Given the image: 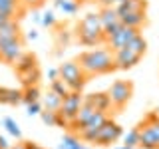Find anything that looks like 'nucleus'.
<instances>
[{"label":"nucleus","mask_w":159,"mask_h":149,"mask_svg":"<svg viewBox=\"0 0 159 149\" xmlns=\"http://www.w3.org/2000/svg\"><path fill=\"white\" fill-rule=\"evenodd\" d=\"M76 62L80 64V68L84 70L88 78L92 76H106V74L116 72V58L113 52L107 46L103 48H93V50H86L76 58Z\"/></svg>","instance_id":"f257e3e1"},{"label":"nucleus","mask_w":159,"mask_h":149,"mask_svg":"<svg viewBox=\"0 0 159 149\" xmlns=\"http://www.w3.org/2000/svg\"><path fill=\"white\" fill-rule=\"evenodd\" d=\"M76 38H78L80 44H84V46H99V44H106L102 20H99L98 12H88L86 16L78 22Z\"/></svg>","instance_id":"f03ea898"},{"label":"nucleus","mask_w":159,"mask_h":149,"mask_svg":"<svg viewBox=\"0 0 159 149\" xmlns=\"http://www.w3.org/2000/svg\"><path fill=\"white\" fill-rule=\"evenodd\" d=\"M139 129V147L141 149H159V115L155 111L137 125Z\"/></svg>","instance_id":"7ed1b4c3"},{"label":"nucleus","mask_w":159,"mask_h":149,"mask_svg":"<svg viewBox=\"0 0 159 149\" xmlns=\"http://www.w3.org/2000/svg\"><path fill=\"white\" fill-rule=\"evenodd\" d=\"M58 74H60V79H64L72 92H82L84 86H86V82H88V76L84 74V70L80 68V64L76 60H70V62L60 64Z\"/></svg>","instance_id":"20e7f679"},{"label":"nucleus","mask_w":159,"mask_h":149,"mask_svg":"<svg viewBox=\"0 0 159 149\" xmlns=\"http://www.w3.org/2000/svg\"><path fill=\"white\" fill-rule=\"evenodd\" d=\"M113 109H123L133 96V84L129 79H116L107 89Z\"/></svg>","instance_id":"39448f33"},{"label":"nucleus","mask_w":159,"mask_h":149,"mask_svg":"<svg viewBox=\"0 0 159 149\" xmlns=\"http://www.w3.org/2000/svg\"><path fill=\"white\" fill-rule=\"evenodd\" d=\"M82 103H84V96H82V92H72L70 96H66V97L62 99V106H60L58 113H60V115H62L64 119H66L68 123H72L74 119H76L78 111H80V107H82Z\"/></svg>","instance_id":"423d86ee"},{"label":"nucleus","mask_w":159,"mask_h":149,"mask_svg":"<svg viewBox=\"0 0 159 149\" xmlns=\"http://www.w3.org/2000/svg\"><path fill=\"white\" fill-rule=\"evenodd\" d=\"M123 135V129L121 125H117L116 121H111V119H107L106 123L102 125V129H99L98 137H96V143L93 145H99V147H109L113 145V143L117 141L119 137Z\"/></svg>","instance_id":"0eeeda50"},{"label":"nucleus","mask_w":159,"mask_h":149,"mask_svg":"<svg viewBox=\"0 0 159 149\" xmlns=\"http://www.w3.org/2000/svg\"><path fill=\"white\" fill-rule=\"evenodd\" d=\"M135 34H139V30L129 28V26H123V24H121V28H117L116 32H113L111 36L106 40V46L111 50V52H117V50L125 48L127 44L131 42V38L135 36Z\"/></svg>","instance_id":"6e6552de"},{"label":"nucleus","mask_w":159,"mask_h":149,"mask_svg":"<svg viewBox=\"0 0 159 149\" xmlns=\"http://www.w3.org/2000/svg\"><path fill=\"white\" fill-rule=\"evenodd\" d=\"M24 54V38L18 40H10V42H2L0 44V62L14 66V62Z\"/></svg>","instance_id":"1a4fd4ad"},{"label":"nucleus","mask_w":159,"mask_h":149,"mask_svg":"<svg viewBox=\"0 0 159 149\" xmlns=\"http://www.w3.org/2000/svg\"><path fill=\"white\" fill-rule=\"evenodd\" d=\"M98 14H99V20H102V28H103V36H106V40L111 36L117 28H121V20H119L116 8L102 6V10H99Z\"/></svg>","instance_id":"9d476101"},{"label":"nucleus","mask_w":159,"mask_h":149,"mask_svg":"<svg viewBox=\"0 0 159 149\" xmlns=\"http://www.w3.org/2000/svg\"><path fill=\"white\" fill-rule=\"evenodd\" d=\"M117 16H119L123 26L135 28V30H139L143 24L147 22L145 10H117Z\"/></svg>","instance_id":"9b49d317"},{"label":"nucleus","mask_w":159,"mask_h":149,"mask_svg":"<svg viewBox=\"0 0 159 149\" xmlns=\"http://www.w3.org/2000/svg\"><path fill=\"white\" fill-rule=\"evenodd\" d=\"M84 103L92 106L96 111H106V113L113 107L107 92H93V93H88V96H84Z\"/></svg>","instance_id":"f8f14e48"},{"label":"nucleus","mask_w":159,"mask_h":149,"mask_svg":"<svg viewBox=\"0 0 159 149\" xmlns=\"http://www.w3.org/2000/svg\"><path fill=\"white\" fill-rule=\"evenodd\" d=\"M113 58H116V68L117 70H129L133 66H137L141 56L135 52H131L129 48H121L117 52H113Z\"/></svg>","instance_id":"ddd939ff"},{"label":"nucleus","mask_w":159,"mask_h":149,"mask_svg":"<svg viewBox=\"0 0 159 149\" xmlns=\"http://www.w3.org/2000/svg\"><path fill=\"white\" fill-rule=\"evenodd\" d=\"M93 113H96V109H93L92 106H88V103H82V107H80V111H78L76 119L70 123V129H72L74 133H78L82 127H86V125H88V121L93 117Z\"/></svg>","instance_id":"4468645a"},{"label":"nucleus","mask_w":159,"mask_h":149,"mask_svg":"<svg viewBox=\"0 0 159 149\" xmlns=\"http://www.w3.org/2000/svg\"><path fill=\"white\" fill-rule=\"evenodd\" d=\"M0 103L2 106H12V107L20 106L22 103V89L0 86Z\"/></svg>","instance_id":"2eb2a0df"},{"label":"nucleus","mask_w":159,"mask_h":149,"mask_svg":"<svg viewBox=\"0 0 159 149\" xmlns=\"http://www.w3.org/2000/svg\"><path fill=\"white\" fill-rule=\"evenodd\" d=\"M18 38H22L18 18H14V20H10L8 24L0 26V44H2V42H10V40H18Z\"/></svg>","instance_id":"dca6fc26"},{"label":"nucleus","mask_w":159,"mask_h":149,"mask_svg":"<svg viewBox=\"0 0 159 149\" xmlns=\"http://www.w3.org/2000/svg\"><path fill=\"white\" fill-rule=\"evenodd\" d=\"M34 68H38V60H36L34 54H30V52H24L22 56L14 62V70H16L18 76H20V74L30 72V70H34Z\"/></svg>","instance_id":"f3484780"},{"label":"nucleus","mask_w":159,"mask_h":149,"mask_svg":"<svg viewBox=\"0 0 159 149\" xmlns=\"http://www.w3.org/2000/svg\"><path fill=\"white\" fill-rule=\"evenodd\" d=\"M0 12H6V14H12L14 18H20L26 8L22 6L20 0H0Z\"/></svg>","instance_id":"a211bd4d"},{"label":"nucleus","mask_w":159,"mask_h":149,"mask_svg":"<svg viewBox=\"0 0 159 149\" xmlns=\"http://www.w3.org/2000/svg\"><path fill=\"white\" fill-rule=\"evenodd\" d=\"M58 149H89V147L74 133V135H64L62 141H60V145H58Z\"/></svg>","instance_id":"6ab92c4d"},{"label":"nucleus","mask_w":159,"mask_h":149,"mask_svg":"<svg viewBox=\"0 0 159 149\" xmlns=\"http://www.w3.org/2000/svg\"><path fill=\"white\" fill-rule=\"evenodd\" d=\"M18 78H20V82H22L24 88L26 86H38L40 78H42V72H40V68H34V70H30L26 74H20Z\"/></svg>","instance_id":"aec40b11"},{"label":"nucleus","mask_w":159,"mask_h":149,"mask_svg":"<svg viewBox=\"0 0 159 149\" xmlns=\"http://www.w3.org/2000/svg\"><path fill=\"white\" fill-rule=\"evenodd\" d=\"M56 2V8L62 10L64 14H68V16H74V14L80 10V2L78 0H54Z\"/></svg>","instance_id":"412c9836"},{"label":"nucleus","mask_w":159,"mask_h":149,"mask_svg":"<svg viewBox=\"0 0 159 149\" xmlns=\"http://www.w3.org/2000/svg\"><path fill=\"white\" fill-rule=\"evenodd\" d=\"M125 48H129L131 52H135V54H139V56L143 58V54H145V50H147V42H145V38H143L141 34H135Z\"/></svg>","instance_id":"4be33fe9"},{"label":"nucleus","mask_w":159,"mask_h":149,"mask_svg":"<svg viewBox=\"0 0 159 149\" xmlns=\"http://www.w3.org/2000/svg\"><path fill=\"white\" fill-rule=\"evenodd\" d=\"M62 99L64 97H60L54 89H48V93L44 96V103H42V106L46 109H54V111H58L60 106H62Z\"/></svg>","instance_id":"5701e85b"},{"label":"nucleus","mask_w":159,"mask_h":149,"mask_svg":"<svg viewBox=\"0 0 159 149\" xmlns=\"http://www.w3.org/2000/svg\"><path fill=\"white\" fill-rule=\"evenodd\" d=\"M42 93H40V88L38 86H26L22 89V103H32V102H40Z\"/></svg>","instance_id":"b1692460"},{"label":"nucleus","mask_w":159,"mask_h":149,"mask_svg":"<svg viewBox=\"0 0 159 149\" xmlns=\"http://www.w3.org/2000/svg\"><path fill=\"white\" fill-rule=\"evenodd\" d=\"M2 125L6 127V131H8L12 137L22 139V129H20V125H18L16 121H14L12 117H4V119H2Z\"/></svg>","instance_id":"393cba45"},{"label":"nucleus","mask_w":159,"mask_h":149,"mask_svg":"<svg viewBox=\"0 0 159 149\" xmlns=\"http://www.w3.org/2000/svg\"><path fill=\"white\" fill-rule=\"evenodd\" d=\"M50 89H54V92L58 93L60 97H66V96H70L72 93V89L68 88V84L64 82V79H54V82H50Z\"/></svg>","instance_id":"a878e982"},{"label":"nucleus","mask_w":159,"mask_h":149,"mask_svg":"<svg viewBox=\"0 0 159 149\" xmlns=\"http://www.w3.org/2000/svg\"><path fill=\"white\" fill-rule=\"evenodd\" d=\"M123 145H127V147H139V129L137 127L129 129L125 135H123Z\"/></svg>","instance_id":"bb28decb"},{"label":"nucleus","mask_w":159,"mask_h":149,"mask_svg":"<svg viewBox=\"0 0 159 149\" xmlns=\"http://www.w3.org/2000/svg\"><path fill=\"white\" fill-rule=\"evenodd\" d=\"M42 26H46V28L58 26V18H56V14H54L52 10H46V12L42 14Z\"/></svg>","instance_id":"cd10ccee"},{"label":"nucleus","mask_w":159,"mask_h":149,"mask_svg":"<svg viewBox=\"0 0 159 149\" xmlns=\"http://www.w3.org/2000/svg\"><path fill=\"white\" fill-rule=\"evenodd\" d=\"M42 109H44L42 102H32V103H28V106H26V113H28L30 117H32V115H40Z\"/></svg>","instance_id":"c85d7f7f"},{"label":"nucleus","mask_w":159,"mask_h":149,"mask_svg":"<svg viewBox=\"0 0 159 149\" xmlns=\"http://www.w3.org/2000/svg\"><path fill=\"white\" fill-rule=\"evenodd\" d=\"M20 2H22V6L24 8H32V10H36V8H40V6H42V4L44 2H46V0H20Z\"/></svg>","instance_id":"c756f323"},{"label":"nucleus","mask_w":159,"mask_h":149,"mask_svg":"<svg viewBox=\"0 0 159 149\" xmlns=\"http://www.w3.org/2000/svg\"><path fill=\"white\" fill-rule=\"evenodd\" d=\"M125 2H127V0H103L99 6H109V8H116L117 10V8H121Z\"/></svg>","instance_id":"7c9ffc66"},{"label":"nucleus","mask_w":159,"mask_h":149,"mask_svg":"<svg viewBox=\"0 0 159 149\" xmlns=\"http://www.w3.org/2000/svg\"><path fill=\"white\" fill-rule=\"evenodd\" d=\"M10 20H14L12 14H6V12H0V26H4V24H8Z\"/></svg>","instance_id":"2f4dec72"},{"label":"nucleus","mask_w":159,"mask_h":149,"mask_svg":"<svg viewBox=\"0 0 159 149\" xmlns=\"http://www.w3.org/2000/svg\"><path fill=\"white\" fill-rule=\"evenodd\" d=\"M22 149H44V147L34 141H22Z\"/></svg>","instance_id":"473e14b6"},{"label":"nucleus","mask_w":159,"mask_h":149,"mask_svg":"<svg viewBox=\"0 0 159 149\" xmlns=\"http://www.w3.org/2000/svg\"><path fill=\"white\" fill-rule=\"evenodd\" d=\"M48 76H50V82H54V79H58V78H60V74H58V68L50 70V72H48Z\"/></svg>","instance_id":"72a5a7b5"},{"label":"nucleus","mask_w":159,"mask_h":149,"mask_svg":"<svg viewBox=\"0 0 159 149\" xmlns=\"http://www.w3.org/2000/svg\"><path fill=\"white\" fill-rule=\"evenodd\" d=\"M28 40H32V42H34V40H38V30H30V32H28Z\"/></svg>","instance_id":"f704fd0d"},{"label":"nucleus","mask_w":159,"mask_h":149,"mask_svg":"<svg viewBox=\"0 0 159 149\" xmlns=\"http://www.w3.org/2000/svg\"><path fill=\"white\" fill-rule=\"evenodd\" d=\"M116 149H137V147H127V145H121V147H116Z\"/></svg>","instance_id":"c9c22d12"},{"label":"nucleus","mask_w":159,"mask_h":149,"mask_svg":"<svg viewBox=\"0 0 159 149\" xmlns=\"http://www.w3.org/2000/svg\"><path fill=\"white\" fill-rule=\"evenodd\" d=\"M8 149H22V143H20V145H16V147H8Z\"/></svg>","instance_id":"e433bc0d"},{"label":"nucleus","mask_w":159,"mask_h":149,"mask_svg":"<svg viewBox=\"0 0 159 149\" xmlns=\"http://www.w3.org/2000/svg\"><path fill=\"white\" fill-rule=\"evenodd\" d=\"M92 2H98V4H102V2H103V0H92Z\"/></svg>","instance_id":"4c0bfd02"},{"label":"nucleus","mask_w":159,"mask_h":149,"mask_svg":"<svg viewBox=\"0 0 159 149\" xmlns=\"http://www.w3.org/2000/svg\"><path fill=\"white\" fill-rule=\"evenodd\" d=\"M78 2H80V4H82V2H84V0H78Z\"/></svg>","instance_id":"58836bf2"}]
</instances>
